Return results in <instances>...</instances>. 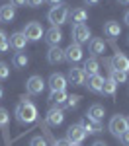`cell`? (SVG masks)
<instances>
[{
  "label": "cell",
  "mask_w": 129,
  "mask_h": 146,
  "mask_svg": "<svg viewBox=\"0 0 129 146\" xmlns=\"http://www.w3.org/2000/svg\"><path fill=\"white\" fill-rule=\"evenodd\" d=\"M8 76H10V66H8L6 62L0 60V82H4Z\"/></svg>",
  "instance_id": "obj_31"
},
{
  "label": "cell",
  "mask_w": 129,
  "mask_h": 146,
  "mask_svg": "<svg viewBox=\"0 0 129 146\" xmlns=\"http://www.w3.org/2000/svg\"><path fill=\"white\" fill-rule=\"evenodd\" d=\"M80 96L78 94H72V96H67V101H65V107L67 109H76L78 107V103H80Z\"/></svg>",
  "instance_id": "obj_28"
},
{
  "label": "cell",
  "mask_w": 129,
  "mask_h": 146,
  "mask_svg": "<svg viewBox=\"0 0 129 146\" xmlns=\"http://www.w3.org/2000/svg\"><path fill=\"white\" fill-rule=\"evenodd\" d=\"M12 64H14V68H25L27 64H29V58H27V55H25V53L18 51L16 55L12 56Z\"/></svg>",
  "instance_id": "obj_25"
},
{
  "label": "cell",
  "mask_w": 129,
  "mask_h": 146,
  "mask_svg": "<svg viewBox=\"0 0 129 146\" xmlns=\"http://www.w3.org/2000/svg\"><path fill=\"white\" fill-rule=\"evenodd\" d=\"M110 66L116 68V70H121V72H129V58L121 51H116L114 58L110 60Z\"/></svg>",
  "instance_id": "obj_12"
},
{
  "label": "cell",
  "mask_w": 129,
  "mask_h": 146,
  "mask_svg": "<svg viewBox=\"0 0 129 146\" xmlns=\"http://www.w3.org/2000/svg\"><path fill=\"white\" fill-rule=\"evenodd\" d=\"M82 70H84L86 78H88V76H94V74H98V70H100V62H98V58H96V56L86 58V60H84V66H82Z\"/></svg>",
  "instance_id": "obj_20"
},
{
  "label": "cell",
  "mask_w": 129,
  "mask_h": 146,
  "mask_svg": "<svg viewBox=\"0 0 129 146\" xmlns=\"http://www.w3.org/2000/svg\"><path fill=\"white\" fill-rule=\"evenodd\" d=\"M8 43H10V47L14 49V51H23L25 47H27V39H25V35L22 33V31H16V33L10 35V39H8Z\"/></svg>",
  "instance_id": "obj_15"
},
{
  "label": "cell",
  "mask_w": 129,
  "mask_h": 146,
  "mask_svg": "<svg viewBox=\"0 0 129 146\" xmlns=\"http://www.w3.org/2000/svg\"><path fill=\"white\" fill-rule=\"evenodd\" d=\"M47 20L51 22V25L61 27L63 23H67V20H69V8H67L65 4H57V6H53L51 10L47 12Z\"/></svg>",
  "instance_id": "obj_2"
},
{
  "label": "cell",
  "mask_w": 129,
  "mask_h": 146,
  "mask_svg": "<svg viewBox=\"0 0 129 146\" xmlns=\"http://www.w3.org/2000/svg\"><path fill=\"white\" fill-rule=\"evenodd\" d=\"M14 18H16V8L12 4H4L0 8V20L4 23H10V22H14Z\"/></svg>",
  "instance_id": "obj_23"
},
{
  "label": "cell",
  "mask_w": 129,
  "mask_h": 146,
  "mask_svg": "<svg viewBox=\"0 0 129 146\" xmlns=\"http://www.w3.org/2000/svg\"><path fill=\"white\" fill-rule=\"evenodd\" d=\"M119 33H121V25L117 22H114V20H110V22L104 23V35L106 37H110V39H116V37H119Z\"/></svg>",
  "instance_id": "obj_21"
},
{
  "label": "cell",
  "mask_w": 129,
  "mask_h": 146,
  "mask_svg": "<svg viewBox=\"0 0 129 146\" xmlns=\"http://www.w3.org/2000/svg\"><path fill=\"white\" fill-rule=\"evenodd\" d=\"M53 146H70V142L67 140V138H59V140L53 142Z\"/></svg>",
  "instance_id": "obj_35"
},
{
  "label": "cell",
  "mask_w": 129,
  "mask_h": 146,
  "mask_svg": "<svg viewBox=\"0 0 129 146\" xmlns=\"http://www.w3.org/2000/svg\"><path fill=\"white\" fill-rule=\"evenodd\" d=\"M72 41L74 43H78V45H82V43H88L90 39H92V31H90V27L86 25V23H76V25H72Z\"/></svg>",
  "instance_id": "obj_4"
},
{
  "label": "cell",
  "mask_w": 129,
  "mask_h": 146,
  "mask_svg": "<svg viewBox=\"0 0 129 146\" xmlns=\"http://www.w3.org/2000/svg\"><path fill=\"white\" fill-rule=\"evenodd\" d=\"M22 33L25 35L27 41H39V39H43L45 29H43V25H41L39 22H29V23H25V27H23Z\"/></svg>",
  "instance_id": "obj_5"
},
{
  "label": "cell",
  "mask_w": 129,
  "mask_h": 146,
  "mask_svg": "<svg viewBox=\"0 0 129 146\" xmlns=\"http://www.w3.org/2000/svg\"><path fill=\"white\" fill-rule=\"evenodd\" d=\"M45 0H27V6H31V8H37V6H41Z\"/></svg>",
  "instance_id": "obj_36"
},
{
  "label": "cell",
  "mask_w": 129,
  "mask_h": 146,
  "mask_svg": "<svg viewBox=\"0 0 129 146\" xmlns=\"http://www.w3.org/2000/svg\"><path fill=\"white\" fill-rule=\"evenodd\" d=\"M45 86H47L45 80L41 78V76H37V74H33V76H29L27 82H25V92L29 96H39V94H43Z\"/></svg>",
  "instance_id": "obj_6"
},
{
  "label": "cell",
  "mask_w": 129,
  "mask_h": 146,
  "mask_svg": "<svg viewBox=\"0 0 129 146\" xmlns=\"http://www.w3.org/2000/svg\"><path fill=\"white\" fill-rule=\"evenodd\" d=\"M88 84H84V86H88V90L92 92V94H102V86H104V76H100V74H94V76H88L86 80Z\"/></svg>",
  "instance_id": "obj_19"
},
{
  "label": "cell",
  "mask_w": 129,
  "mask_h": 146,
  "mask_svg": "<svg viewBox=\"0 0 129 146\" xmlns=\"http://www.w3.org/2000/svg\"><path fill=\"white\" fill-rule=\"evenodd\" d=\"M127 123H129V117H127Z\"/></svg>",
  "instance_id": "obj_45"
},
{
  "label": "cell",
  "mask_w": 129,
  "mask_h": 146,
  "mask_svg": "<svg viewBox=\"0 0 129 146\" xmlns=\"http://www.w3.org/2000/svg\"><path fill=\"white\" fill-rule=\"evenodd\" d=\"M69 20L74 25L76 23H84L88 20V12L84 10V8H74V10H69Z\"/></svg>",
  "instance_id": "obj_22"
},
{
  "label": "cell",
  "mask_w": 129,
  "mask_h": 146,
  "mask_svg": "<svg viewBox=\"0 0 129 146\" xmlns=\"http://www.w3.org/2000/svg\"><path fill=\"white\" fill-rule=\"evenodd\" d=\"M82 45H78V43H70L67 49H65V60H69L70 64H76V62H80L82 60Z\"/></svg>",
  "instance_id": "obj_9"
},
{
  "label": "cell",
  "mask_w": 129,
  "mask_h": 146,
  "mask_svg": "<svg viewBox=\"0 0 129 146\" xmlns=\"http://www.w3.org/2000/svg\"><path fill=\"white\" fill-rule=\"evenodd\" d=\"M10 123V113L6 111L4 107H0V129H6Z\"/></svg>",
  "instance_id": "obj_30"
},
{
  "label": "cell",
  "mask_w": 129,
  "mask_h": 146,
  "mask_svg": "<svg viewBox=\"0 0 129 146\" xmlns=\"http://www.w3.org/2000/svg\"><path fill=\"white\" fill-rule=\"evenodd\" d=\"M86 136L88 135L84 133V129H82L80 123H74V125H70L69 129H67V140H69L70 144H82Z\"/></svg>",
  "instance_id": "obj_7"
},
{
  "label": "cell",
  "mask_w": 129,
  "mask_h": 146,
  "mask_svg": "<svg viewBox=\"0 0 129 146\" xmlns=\"http://www.w3.org/2000/svg\"><path fill=\"white\" fill-rule=\"evenodd\" d=\"M67 82L72 84V86H84V84H86V74H84V70H82L80 66H76V64H70L69 74H67Z\"/></svg>",
  "instance_id": "obj_8"
},
{
  "label": "cell",
  "mask_w": 129,
  "mask_h": 146,
  "mask_svg": "<svg viewBox=\"0 0 129 146\" xmlns=\"http://www.w3.org/2000/svg\"><path fill=\"white\" fill-rule=\"evenodd\" d=\"M117 2H119L121 6H129V0H117Z\"/></svg>",
  "instance_id": "obj_41"
},
{
  "label": "cell",
  "mask_w": 129,
  "mask_h": 146,
  "mask_svg": "<svg viewBox=\"0 0 129 146\" xmlns=\"http://www.w3.org/2000/svg\"><path fill=\"white\" fill-rule=\"evenodd\" d=\"M92 146H108V144H106L104 140H96V142H94V144H92Z\"/></svg>",
  "instance_id": "obj_40"
},
{
  "label": "cell",
  "mask_w": 129,
  "mask_h": 146,
  "mask_svg": "<svg viewBox=\"0 0 129 146\" xmlns=\"http://www.w3.org/2000/svg\"><path fill=\"white\" fill-rule=\"evenodd\" d=\"M67 76H63V74H59V72H55V74H51L49 76V82H47V86L51 88V92H65L67 90Z\"/></svg>",
  "instance_id": "obj_10"
},
{
  "label": "cell",
  "mask_w": 129,
  "mask_h": 146,
  "mask_svg": "<svg viewBox=\"0 0 129 146\" xmlns=\"http://www.w3.org/2000/svg\"><path fill=\"white\" fill-rule=\"evenodd\" d=\"M127 43H129V37H127Z\"/></svg>",
  "instance_id": "obj_44"
},
{
  "label": "cell",
  "mask_w": 129,
  "mask_h": 146,
  "mask_svg": "<svg viewBox=\"0 0 129 146\" xmlns=\"http://www.w3.org/2000/svg\"><path fill=\"white\" fill-rule=\"evenodd\" d=\"M4 98V90H2V86H0V100Z\"/></svg>",
  "instance_id": "obj_42"
},
{
  "label": "cell",
  "mask_w": 129,
  "mask_h": 146,
  "mask_svg": "<svg viewBox=\"0 0 129 146\" xmlns=\"http://www.w3.org/2000/svg\"><path fill=\"white\" fill-rule=\"evenodd\" d=\"M84 4L86 6H96V4H100V0H84Z\"/></svg>",
  "instance_id": "obj_37"
},
{
  "label": "cell",
  "mask_w": 129,
  "mask_h": 146,
  "mask_svg": "<svg viewBox=\"0 0 129 146\" xmlns=\"http://www.w3.org/2000/svg\"><path fill=\"white\" fill-rule=\"evenodd\" d=\"M49 101L53 103V105H65V101H67V92H51V96H49Z\"/></svg>",
  "instance_id": "obj_26"
},
{
  "label": "cell",
  "mask_w": 129,
  "mask_h": 146,
  "mask_svg": "<svg viewBox=\"0 0 129 146\" xmlns=\"http://www.w3.org/2000/svg\"><path fill=\"white\" fill-rule=\"evenodd\" d=\"M116 92H117V84H116V82H112L110 78L104 80V86H102V94H104V96H108V98H114V96H116Z\"/></svg>",
  "instance_id": "obj_27"
},
{
  "label": "cell",
  "mask_w": 129,
  "mask_h": 146,
  "mask_svg": "<svg viewBox=\"0 0 129 146\" xmlns=\"http://www.w3.org/2000/svg\"><path fill=\"white\" fill-rule=\"evenodd\" d=\"M10 4L14 6V8H22V6L27 4V0H10Z\"/></svg>",
  "instance_id": "obj_34"
},
{
  "label": "cell",
  "mask_w": 129,
  "mask_h": 146,
  "mask_svg": "<svg viewBox=\"0 0 129 146\" xmlns=\"http://www.w3.org/2000/svg\"><path fill=\"white\" fill-rule=\"evenodd\" d=\"M108 131L112 133V135L119 138V136L123 135L125 131H129V123H127V117H123V115H114L112 119H110V125H108Z\"/></svg>",
  "instance_id": "obj_3"
},
{
  "label": "cell",
  "mask_w": 129,
  "mask_h": 146,
  "mask_svg": "<svg viewBox=\"0 0 129 146\" xmlns=\"http://www.w3.org/2000/svg\"><path fill=\"white\" fill-rule=\"evenodd\" d=\"M29 146H47V140L43 136H33V138L29 140Z\"/></svg>",
  "instance_id": "obj_32"
},
{
  "label": "cell",
  "mask_w": 129,
  "mask_h": 146,
  "mask_svg": "<svg viewBox=\"0 0 129 146\" xmlns=\"http://www.w3.org/2000/svg\"><path fill=\"white\" fill-rule=\"evenodd\" d=\"M14 115H16V121L20 125H31L37 119V107L29 98H22V101L16 105Z\"/></svg>",
  "instance_id": "obj_1"
},
{
  "label": "cell",
  "mask_w": 129,
  "mask_h": 146,
  "mask_svg": "<svg viewBox=\"0 0 129 146\" xmlns=\"http://www.w3.org/2000/svg\"><path fill=\"white\" fill-rule=\"evenodd\" d=\"M43 39L49 43V47H59V43L63 41V31H61V27L51 25L45 33H43Z\"/></svg>",
  "instance_id": "obj_11"
},
{
  "label": "cell",
  "mask_w": 129,
  "mask_h": 146,
  "mask_svg": "<svg viewBox=\"0 0 129 146\" xmlns=\"http://www.w3.org/2000/svg\"><path fill=\"white\" fill-rule=\"evenodd\" d=\"M119 142H121L123 146H129V131H125L123 135L119 136Z\"/></svg>",
  "instance_id": "obj_33"
},
{
  "label": "cell",
  "mask_w": 129,
  "mask_h": 146,
  "mask_svg": "<svg viewBox=\"0 0 129 146\" xmlns=\"http://www.w3.org/2000/svg\"><path fill=\"white\" fill-rule=\"evenodd\" d=\"M108 64H110V60H106ZM127 72H121V70H116V68L110 66V80L112 82H116V84H125L127 82Z\"/></svg>",
  "instance_id": "obj_24"
},
{
  "label": "cell",
  "mask_w": 129,
  "mask_h": 146,
  "mask_svg": "<svg viewBox=\"0 0 129 146\" xmlns=\"http://www.w3.org/2000/svg\"><path fill=\"white\" fill-rule=\"evenodd\" d=\"M63 121H65V111H63V107L53 105V107L47 111V123L51 125V127H59Z\"/></svg>",
  "instance_id": "obj_13"
},
{
  "label": "cell",
  "mask_w": 129,
  "mask_h": 146,
  "mask_svg": "<svg viewBox=\"0 0 129 146\" xmlns=\"http://www.w3.org/2000/svg\"><path fill=\"white\" fill-rule=\"evenodd\" d=\"M88 49H90L92 56L104 55V53H106V43H104V39H100V37H92V39L88 41Z\"/></svg>",
  "instance_id": "obj_17"
},
{
  "label": "cell",
  "mask_w": 129,
  "mask_h": 146,
  "mask_svg": "<svg viewBox=\"0 0 129 146\" xmlns=\"http://www.w3.org/2000/svg\"><path fill=\"white\" fill-rule=\"evenodd\" d=\"M80 125H82V129H84V133H86V135H100V133L104 131V129H102V123L88 119L86 115L80 119Z\"/></svg>",
  "instance_id": "obj_14"
},
{
  "label": "cell",
  "mask_w": 129,
  "mask_h": 146,
  "mask_svg": "<svg viewBox=\"0 0 129 146\" xmlns=\"http://www.w3.org/2000/svg\"><path fill=\"white\" fill-rule=\"evenodd\" d=\"M47 62L49 64H61V62H65V49H61V47H49V51H47Z\"/></svg>",
  "instance_id": "obj_16"
},
{
  "label": "cell",
  "mask_w": 129,
  "mask_h": 146,
  "mask_svg": "<svg viewBox=\"0 0 129 146\" xmlns=\"http://www.w3.org/2000/svg\"><path fill=\"white\" fill-rule=\"evenodd\" d=\"M104 115H106V109H104V105H100V103H92L88 107V111H86V117L92 119V121H98V123L104 119Z\"/></svg>",
  "instance_id": "obj_18"
},
{
  "label": "cell",
  "mask_w": 129,
  "mask_h": 146,
  "mask_svg": "<svg viewBox=\"0 0 129 146\" xmlns=\"http://www.w3.org/2000/svg\"><path fill=\"white\" fill-rule=\"evenodd\" d=\"M8 49H10V43H8V35H6V31H2V29H0V55H4Z\"/></svg>",
  "instance_id": "obj_29"
},
{
  "label": "cell",
  "mask_w": 129,
  "mask_h": 146,
  "mask_svg": "<svg viewBox=\"0 0 129 146\" xmlns=\"http://www.w3.org/2000/svg\"><path fill=\"white\" fill-rule=\"evenodd\" d=\"M49 4H53V6H57V4H63V0H47Z\"/></svg>",
  "instance_id": "obj_38"
},
{
  "label": "cell",
  "mask_w": 129,
  "mask_h": 146,
  "mask_svg": "<svg viewBox=\"0 0 129 146\" xmlns=\"http://www.w3.org/2000/svg\"><path fill=\"white\" fill-rule=\"evenodd\" d=\"M70 146H80V144H70Z\"/></svg>",
  "instance_id": "obj_43"
},
{
  "label": "cell",
  "mask_w": 129,
  "mask_h": 146,
  "mask_svg": "<svg viewBox=\"0 0 129 146\" xmlns=\"http://www.w3.org/2000/svg\"><path fill=\"white\" fill-rule=\"evenodd\" d=\"M123 22H125V25H129V10L125 12V16H123Z\"/></svg>",
  "instance_id": "obj_39"
}]
</instances>
